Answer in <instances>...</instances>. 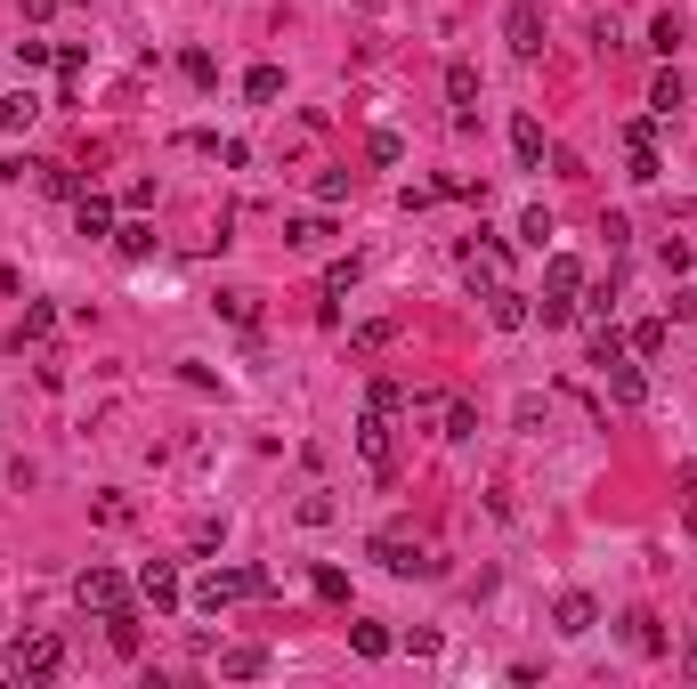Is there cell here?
<instances>
[{
  "label": "cell",
  "mask_w": 697,
  "mask_h": 689,
  "mask_svg": "<svg viewBox=\"0 0 697 689\" xmlns=\"http://www.w3.org/2000/svg\"><path fill=\"white\" fill-rule=\"evenodd\" d=\"M682 106H689V81H682V74L665 66L658 81H649V114H658V122H673V114H682Z\"/></svg>",
  "instance_id": "cell-13"
},
{
  "label": "cell",
  "mask_w": 697,
  "mask_h": 689,
  "mask_svg": "<svg viewBox=\"0 0 697 689\" xmlns=\"http://www.w3.org/2000/svg\"><path fill=\"white\" fill-rule=\"evenodd\" d=\"M73 227H81V236H114V203L81 187V195H73Z\"/></svg>",
  "instance_id": "cell-14"
},
{
  "label": "cell",
  "mask_w": 697,
  "mask_h": 689,
  "mask_svg": "<svg viewBox=\"0 0 697 689\" xmlns=\"http://www.w3.org/2000/svg\"><path fill=\"white\" fill-rule=\"evenodd\" d=\"M49 332H57V308L49 301H25V317H16V349H25V341H49Z\"/></svg>",
  "instance_id": "cell-19"
},
{
  "label": "cell",
  "mask_w": 697,
  "mask_h": 689,
  "mask_svg": "<svg viewBox=\"0 0 697 689\" xmlns=\"http://www.w3.org/2000/svg\"><path fill=\"white\" fill-rule=\"evenodd\" d=\"M503 41H511V57H544V16H536V0H511Z\"/></svg>",
  "instance_id": "cell-8"
},
{
  "label": "cell",
  "mask_w": 697,
  "mask_h": 689,
  "mask_svg": "<svg viewBox=\"0 0 697 689\" xmlns=\"http://www.w3.org/2000/svg\"><path fill=\"white\" fill-rule=\"evenodd\" d=\"M665 317H649V325H632V358H665Z\"/></svg>",
  "instance_id": "cell-28"
},
{
  "label": "cell",
  "mask_w": 697,
  "mask_h": 689,
  "mask_svg": "<svg viewBox=\"0 0 697 689\" xmlns=\"http://www.w3.org/2000/svg\"><path fill=\"white\" fill-rule=\"evenodd\" d=\"M219 674H236V681H260V674H268V650H219Z\"/></svg>",
  "instance_id": "cell-24"
},
{
  "label": "cell",
  "mask_w": 697,
  "mask_h": 689,
  "mask_svg": "<svg viewBox=\"0 0 697 689\" xmlns=\"http://www.w3.org/2000/svg\"><path fill=\"white\" fill-rule=\"evenodd\" d=\"M374 560H381L389 576H438V560H430V544H414L405 528H381V535H374Z\"/></svg>",
  "instance_id": "cell-2"
},
{
  "label": "cell",
  "mask_w": 697,
  "mask_h": 689,
  "mask_svg": "<svg viewBox=\"0 0 697 689\" xmlns=\"http://www.w3.org/2000/svg\"><path fill=\"white\" fill-rule=\"evenodd\" d=\"M576 292H584V260L551 252L544 260V325H568V317H576Z\"/></svg>",
  "instance_id": "cell-1"
},
{
  "label": "cell",
  "mask_w": 697,
  "mask_h": 689,
  "mask_svg": "<svg viewBox=\"0 0 697 689\" xmlns=\"http://www.w3.org/2000/svg\"><path fill=\"white\" fill-rule=\"evenodd\" d=\"M41 195L73 203V195H81V171H66V162H49V171H41Z\"/></svg>",
  "instance_id": "cell-29"
},
{
  "label": "cell",
  "mask_w": 697,
  "mask_h": 689,
  "mask_svg": "<svg viewBox=\"0 0 697 689\" xmlns=\"http://www.w3.org/2000/svg\"><path fill=\"white\" fill-rule=\"evenodd\" d=\"M284 244H293V252H324V244H333V219H293V227H284Z\"/></svg>",
  "instance_id": "cell-17"
},
{
  "label": "cell",
  "mask_w": 697,
  "mask_h": 689,
  "mask_svg": "<svg viewBox=\"0 0 697 689\" xmlns=\"http://www.w3.org/2000/svg\"><path fill=\"white\" fill-rule=\"evenodd\" d=\"M511 155H519L527 171L544 162V122H536V114H519V122H511Z\"/></svg>",
  "instance_id": "cell-16"
},
{
  "label": "cell",
  "mask_w": 697,
  "mask_h": 689,
  "mask_svg": "<svg viewBox=\"0 0 697 689\" xmlns=\"http://www.w3.org/2000/svg\"><path fill=\"white\" fill-rule=\"evenodd\" d=\"M446 414V389H414V398H405V422H438Z\"/></svg>",
  "instance_id": "cell-33"
},
{
  "label": "cell",
  "mask_w": 697,
  "mask_h": 689,
  "mask_svg": "<svg viewBox=\"0 0 697 689\" xmlns=\"http://www.w3.org/2000/svg\"><path fill=\"white\" fill-rule=\"evenodd\" d=\"M601 382H608V398H617V406H641V398H649V373H641V365H632V358H625V349H617V358H608V365H601Z\"/></svg>",
  "instance_id": "cell-10"
},
{
  "label": "cell",
  "mask_w": 697,
  "mask_h": 689,
  "mask_svg": "<svg viewBox=\"0 0 697 689\" xmlns=\"http://www.w3.org/2000/svg\"><path fill=\"white\" fill-rule=\"evenodd\" d=\"M138 600H147L155 617H171L179 600H187V592H179V568H171V560H147V568H138Z\"/></svg>",
  "instance_id": "cell-7"
},
{
  "label": "cell",
  "mask_w": 697,
  "mask_h": 689,
  "mask_svg": "<svg viewBox=\"0 0 697 689\" xmlns=\"http://www.w3.org/2000/svg\"><path fill=\"white\" fill-rule=\"evenodd\" d=\"M487 317H495V332H519L527 317H536V301H527L519 284H495V292H487Z\"/></svg>",
  "instance_id": "cell-11"
},
{
  "label": "cell",
  "mask_w": 697,
  "mask_h": 689,
  "mask_svg": "<svg viewBox=\"0 0 697 689\" xmlns=\"http://www.w3.org/2000/svg\"><path fill=\"white\" fill-rule=\"evenodd\" d=\"M462 276H470V292H495L503 284V244H470V252H462Z\"/></svg>",
  "instance_id": "cell-12"
},
{
  "label": "cell",
  "mask_w": 697,
  "mask_h": 689,
  "mask_svg": "<svg viewBox=\"0 0 697 689\" xmlns=\"http://www.w3.org/2000/svg\"><path fill=\"white\" fill-rule=\"evenodd\" d=\"M592 624H601V600H592V592H560V600H551V633L584 641Z\"/></svg>",
  "instance_id": "cell-9"
},
{
  "label": "cell",
  "mask_w": 697,
  "mask_h": 689,
  "mask_svg": "<svg viewBox=\"0 0 697 689\" xmlns=\"http://www.w3.org/2000/svg\"><path fill=\"white\" fill-rule=\"evenodd\" d=\"M317 203H348V171H317Z\"/></svg>",
  "instance_id": "cell-39"
},
{
  "label": "cell",
  "mask_w": 697,
  "mask_h": 689,
  "mask_svg": "<svg viewBox=\"0 0 697 689\" xmlns=\"http://www.w3.org/2000/svg\"><path fill=\"white\" fill-rule=\"evenodd\" d=\"M348 284H357V252H348V260H333V268H324V325H333V317H341V308H333V301H341V292H348Z\"/></svg>",
  "instance_id": "cell-21"
},
{
  "label": "cell",
  "mask_w": 697,
  "mask_h": 689,
  "mask_svg": "<svg viewBox=\"0 0 697 689\" xmlns=\"http://www.w3.org/2000/svg\"><path fill=\"white\" fill-rule=\"evenodd\" d=\"M479 430V414H470L462 398H446V414H438V438H470Z\"/></svg>",
  "instance_id": "cell-31"
},
{
  "label": "cell",
  "mask_w": 697,
  "mask_h": 689,
  "mask_svg": "<svg viewBox=\"0 0 697 689\" xmlns=\"http://www.w3.org/2000/svg\"><path fill=\"white\" fill-rule=\"evenodd\" d=\"M625 641H632L641 657H658V650H665V624L649 617V609H632V617H625Z\"/></svg>",
  "instance_id": "cell-18"
},
{
  "label": "cell",
  "mask_w": 697,
  "mask_h": 689,
  "mask_svg": "<svg viewBox=\"0 0 697 689\" xmlns=\"http://www.w3.org/2000/svg\"><path fill=\"white\" fill-rule=\"evenodd\" d=\"M106 633H114V650H122V657H138V609H114V617H106Z\"/></svg>",
  "instance_id": "cell-30"
},
{
  "label": "cell",
  "mask_w": 697,
  "mask_h": 689,
  "mask_svg": "<svg viewBox=\"0 0 697 689\" xmlns=\"http://www.w3.org/2000/svg\"><path fill=\"white\" fill-rule=\"evenodd\" d=\"M179 74H187L195 90H212V81H219V66H212V49H187V57H179Z\"/></svg>",
  "instance_id": "cell-34"
},
{
  "label": "cell",
  "mask_w": 697,
  "mask_h": 689,
  "mask_svg": "<svg viewBox=\"0 0 697 689\" xmlns=\"http://www.w3.org/2000/svg\"><path fill=\"white\" fill-rule=\"evenodd\" d=\"M389 341H398V325H389V317H374V325H357V332H348V349H357V358H381Z\"/></svg>",
  "instance_id": "cell-23"
},
{
  "label": "cell",
  "mask_w": 697,
  "mask_h": 689,
  "mask_svg": "<svg viewBox=\"0 0 697 689\" xmlns=\"http://www.w3.org/2000/svg\"><path fill=\"white\" fill-rule=\"evenodd\" d=\"M33 122H41V98H33V90H9V98H0V138L33 131Z\"/></svg>",
  "instance_id": "cell-15"
},
{
  "label": "cell",
  "mask_w": 697,
  "mask_h": 689,
  "mask_svg": "<svg viewBox=\"0 0 697 689\" xmlns=\"http://www.w3.org/2000/svg\"><path fill=\"white\" fill-rule=\"evenodd\" d=\"M357 454H365V471H374V478H389V454H398V414L365 406V422H357Z\"/></svg>",
  "instance_id": "cell-4"
},
{
  "label": "cell",
  "mask_w": 697,
  "mask_h": 689,
  "mask_svg": "<svg viewBox=\"0 0 697 689\" xmlns=\"http://www.w3.org/2000/svg\"><path fill=\"white\" fill-rule=\"evenodd\" d=\"M243 592H252V568H212V576L195 584V609L219 617V609H228V600H243Z\"/></svg>",
  "instance_id": "cell-6"
},
{
  "label": "cell",
  "mask_w": 697,
  "mask_h": 689,
  "mask_svg": "<svg viewBox=\"0 0 697 689\" xmlns=\"http://www.w3.org/2000/svg\"><path fill=\"white\" fill-rule=\"evenodd\" d=\"M682 665H689V674H697V633H689V641H682Z\"/></svg>",
  "instance_id": "cell-42"
},
{
  "label": "cell",
  "mask_w": 697,
  "mask_h": 689,
  "mask_svg": "<svg viewBox=\"0 0 697 689\" xmlns=\"http://www.w3.org/2000/svg\"><path fill=\"white\" fill-rule=\"evenodd\" d=\"M57 9H66V0H25V16H33V25H41V16H57Z\"/></svg>",
  "instance_id": "cell-41"
},
{
  "label": "cell",
  "mask_w": 697,
  "mask_h": 689,
  "mask_svg": "<svg viewBox=\"0 0 697 689\" xmlns=\"http://www.w3.org/2000/svg\"><path fill=\"white\" fill-rule=\"evenodd\" d=\"M544 236H551V212H544V203H536V212H519V244H536V252H544Z\"/></svg>",
  "instance_id": "cell-35"
},
{
  "label": "cell",
  "mask_w": 697,
  "mask_h": 689,
  "mask_svg": "<svg viewBox=\"0 0 697 689\" xmlns=\"http://www.w3.org/2000/svg\"><path fill=\"white\" fill-rule=\"evenodd\" d=\"M73 600H81V609H98V617H114V609H130V584H122L114 568H98V560H90V568L73 576Z\"/></svg>",
  "instance_id": "cell-5"
},
{
  "label": "cell",
  "mask_w": 697,
  "mask_h": 689,
  "mask_svg": "<svg viewBox=\"0 0 697 689\" xmlns=\"http://www.w3.org/2000/svg\"><path fill=\"white\" fill-rule=\"evenodd\" d=\"M673 317H682V325L697 317V292H673Z\"/></svg>",
  "instance_id": "cell-40"
},
{
  "label": "cell",
  "mask_w": 697,
  "mask_h": 689,
  "mask_svg": "<svg viewBox=\"0 0 697 689\" xmlns=\"http://www.w3.org/2000/svg\"><path fill=\"white\" fill-rule=\"evenodd\" d=\"M309 584H317V600H333V609H341V600H348V576H341V568H317Z\"/></svg>",
  "instance_id": "cell-36"
},
{
  "label": "cell",
  "mask_w": 697,
  "mask_h": 689,
  "mask_svg": "<svg viewBox=\"0 0 697 689\" xmlns=\"http://www.w3.org/2000/svg\"><path fill=\"white\" fill-rule=\"evenodd\" d=\"M682 41H689V25H682V16H658V25H649V49H658V57H673V49H682Z\"/></svg>",
  "instance_id": "cell-26"
},
{
  "label": "cell",
  "mask_w": 697,
  "mask_h": 689,
  "mask_svg": "<svg viewBox=\"0 0 697 689\" xmlns=\"http://www.w3.org/2000/svg\"><path fill=\"white\" fill-rule=\"evenodd\" d=\"M114 244H122L130 260H147V252H155V227H147V219H122V227H114Z\"/></svg>",
  "instance_id": "cell-27"
},
{
  "label": "cell",
  "mask_w": 697,
  "mask_h": 689,
  "mask_svg": "<svg viewBox=\"0 0 697 689\" xmlns=\"http://www.w3.org/2000/svg\"><path fill=\"white\" fill-rule=\"evenodd\" d=\"M446 98H455V114L470 122V106H479V74H470L462 57H455V66H446Z\"/></svg>",
  "instance_id": "cell-20"
},
{
  "label": "cell",
  "mask_w": 697,
  "mask_h": 689,
  "mask_svg": "<svg viewBox=\"0 0 697 689\" xmlns=\"http://www.w3.org/2000/svg\"><path fill=\"white\" fill-rule=\"evenodd\" d=\"M243 98H252V106H268V98H284V74H276V66H252V74H243Z\"/></svg>",
  "instance_id": "cell-25"
},
{
  "label": "cell",
  "mask_w": 697,
  "mask_h": 689,
  "mask_svg": "<svg viewBox=\"0 0 697 689\" xmlns=\"http://www.w3.org/2000/svg\"><path fill=\"white\" fill-rule=\"evenodd\" d=\"M219 317H228V325H243V332H252V325H260V308H252V292H219Z\"/></svg>",
  "instance_id": "cell-32"
},
{
  "label": "cell",
  "mask_w": 697,
  "mask_h": 689,
  "mask_svg": "<svg viewBox=\"0 0 697 689\" xmlns=\"http://www.w3.org/2000/svg\"><path fill=\"white\" fill-rule=\"evenodd\" d=\"M57 665H66V641H57V633H25V641L9 650V674H16V681H49Z\"/></svg>",
  "instance_id": "cell-3"
},
{
  "label": "cell",
  "mask_w": 697,
  "mask_h": 689,
  "mask_svg": "<svg viewBox=\"0 0 697 689\" xmlns=\"http://www.w3.org/2000/svg\"><path fill=\"white\" fill-rule=\"evenodd\" d=\"M365 406H381V414H405V389H398V382H374V389H365Z\"/></svg>",
  "instance_id": "cell-38"
},
{
  "label": "cell",
  "mask_w": 697,
  "mask_h": 689,
  "mask_svg": "<svg viewBox=\"0 0 697 689\" xmlns=\"http://www.w3.org/2000/svg\"><path fill=\"white\" fill-rule=\"evenodd\" d=\"M348 650H357V657H389V624L357 617V624H348Z\"/></svg>",
  "instance_id": "cell-22"
},
{
  "label": "cell",
  "mask_w": 697,
  "mask_h": 689,
  "mask_svg": "<svg viewBox=\"0 0 697 689\" xmlns=\"http://www.w3.org/2000/svg\"><path fill=\"white\" fill-rule=\"evenodd\" d=\"M365 155H374V162H398L405 138H398V131H374V138H365Z\"/></svg>",
  "instance_id": "cell-37"
}]
</instances>
